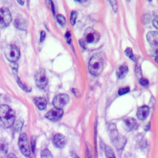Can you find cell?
Here are the masks:
<instances>
[{"label": "cell", "instance_id": "6da1fadb", "mask_svg": "<svg viewBox=\"0 0 158 158\" xmlns=\"http://www.w3.org/2000/svg\"><path fill=\"white\" fill-rule=\"evenodd\" d=\"M15 112L7 105H0V126L9 128L13 125L15 120Z\"/></svg>", "mask_w": 158, "mask_h": 158}, {"label": "cell", "instance_id": "7a4b0ae2", "mask_svg": "<svg viewBox=\"0 0 158 158\" xmlns=\"http://www.w3.org/2000/svg\"><path fill=\"white\" fill-rule=\"evenodd\" d=\"M109 131L110 140L114 146L118 150L122 149L126 144V138L118 133L115 125L114 123H110L109 125Z\"/></svg>", "mask_w": 158, "mask_h": 158}, {"label": "cell", "instance_id": "3957f363", "mask_svg": "<svg viewBox=\"0 0 158 158\" xmlns=\"http://www.w3.org/2000/svg\"><path fill=\"white\" fill-rule=\"evenodd\" d=\"M103 64L102 57L98 54H94L89 62V72L93 75H98L102 70Z\"/></svg>", "mask_w": 158, "mask_h": 158}, {"label": "cell", "instance_id": "277c9868", "mask_svg": "<svg viewBox=\"0 0 158 158\" xmlns=\"http://www.w3.org/2000/svg\"><path fill=\"white\" fill-rule=\"evenodd\" d=\"M19 147L20 151L23 156L26 157L30 156L31 152L28 140V137L27 135L24 133H22L20 135L19 138Z\"/></svg>", "mask_w": 158, "mask_h": 158}, {"label": "cell", "instance_id": "5b68a950", "mask_svg": "<svg viewBox=\"0 0 158 158\" xmlns=\"http://www.w3.org/2000/svg\"><path fill=\"white\" fill-rule=\"evenodd\" d=\"M5 56L11 62H16L20 57V51L15 45H9L5 49Z\"/></svg>", "mask_w": 158, "mask_h": 158}, {"label": "cell", "instance_id": "8992f818", "mask_svg": "<svg viewBox=\"0 0 158 158\" xmlns=\"http://www.w3.org/2000/svg\"><path fill=\"white\" fill-rule=\"evenodd\" d=\"M12 20L10 11L7 7L0 9V28L6 27L9 25Z\"/></svg>", "mask_w": 158, "mask_h": 158}, {"label": "cell", "instance_id": "52a82bcc", "mask_svg": "<svg viewBox=\"0 0 158 158\" xmlns=\"http://www.w3.org/2000/svg\"><path fill=\"white\" fill-rule=\"evenodd\" d=\"M35 83L38 88L44 89L48 84V78L43 69H40L35 75Z\"/></svg>", "mask_w": 158, "mask_h": 158}, {"label": "cell", "instance_id": "ba28073f", "mask_svg": "<svg viewBox=\"0 0 158 158\" xmlns=\"http://www.w3.org/2000/svg\"><path fill=\"white\" fill-rule=\"evenodd\" d=\"M69 97L67 94H60L56 96L53 100L52 104L55 108L62 109L69 102Z\"/></svg>", "mask_w": 158, "mask_h": 158}, {"label": "cell", "instance_id": "9c48e42d", "mask_svg": "<svg viewBox=\"0 0 158 158\" xmlns=\"http://www.w3.org/2000/svg\"><path fill=\"white\" fill-rule=\"evenodd\" d=\"M99 33L91 28H88V29H86L84 34V38L86 42H87L88 43L98 42L99 39Z\"/></svg>", "mask_w": 158, "mask_h": 158}, {"label": "cell", "instance_id": "30bf717a", "mask_svg": "<svg viewBox=\"0 0 158 158\" xmlns=\"http://www.w3.org/2000/svg\"><path fill=\"white\" fill-rule=\"evenodd\" d=\"M64 111L62 109L54 108L50 110L45 115L46 118L52 121H57L62 116Z\"/></svg>", "mask_w": 158, "mask_h": 158}, {"label": "cell", "instance_id": "8fae6325", "mask_svg": "<svg viewBox=\"0 0 158 158\" xmlns=\"http://www.w3.org/2000/svg\"><path fill=\"white\" fill-rule=\"evenodd\" d=\"M65 137L61 134H56L53 138L54 145L58 148H62L66 143Z\"/></svg>", "mask_w": 158, "mask_h": 158}, {"label": "cell", "instance_id": "7c38bea8", "mask_svg": "<svg viewBox=\"0 0 158 158\" xmlns=\"http://www.w3.org/2000/svg\"><path fill=\"white\" fill-rule=\"evenodd\" d=\"M148 41L154 47L158 48V32L149 31L147 35Z\"/></svg>", "mask_w": 158, "mask_h": 158}, {"label": "cell", "instance_id": "4fadbf2b", "mask_svg": "<svg viewBox=\"0 0 158 158\" xmlns=\"http://www.w3.org/2000/svg\"><path fill=\"white\" fill-rule=\"evenodd\" d=\"M123 122H124V124L125 125L126 128L128 131L136 129L138 127V124L136 123V121L133 118H130V117L126 118L124 119Z\"/></svg>", "mask_w": 158, "mask_h": 158}, {"label": "cell", "instance_id": "5bb4252c", "mask_svg": "<svg viewBox=\"0 0 158 158\" xmlns=\"http://www.w3.org/2000/svg\"><path fill=\"white\" fill-rule=\"evenodd\" d=\"M149 114V108L148 106H143L140 107L137 111V117L139 120H144Z\"/></svg>", "mask_w": 158, "mask_h": 158}, {"label": "cell", "instance_id": "9a60e30c", "mask_svg": "<svg viewBox=\"0 0 158 158\" xmlns=\"http://www.w3.org/2000/svg\"><path fill=\"white\" fill-rule=\"evenodd\" d=\"M14 26L21 30H25L27 28V22L23 18H17L14 21Z\"/></svg>", "mask_w": 158, "mask_h": 158}, {"label": "cell", "instance_id": "2e32d148", "mask_svg": "<svg viewBox=\"0 0 158 158\" xmlns=\"http://www.w3.org/2000/svg\"><path fill=\"white\" fill-rule=\"evenodd\" d=\"M33 101L40 110H44L47 106V101L44 98L37 97L33 99Z\"/></svg>", "mask_w": 158, "mask_h": 158}, {"label": "cell", "instance_id": "e0dca14e", "mask_svg": "<svg viewBox=\"0 0 158 158\" xmlns=\"http://www.w3.org/2000/svg\"><path fill=\"white\" fill-rule=\"evenodd\" d=\"M128 70V68L126 64H123L122 65H120L118 68V69L117 70V72H116V74H117L118 78L122 79V78H124L125 77V75H127Z\"/></svg>", "mask_w": 158, "mask_h": 158}, {"label": "cell", "instance_id": "ac0fdd59", "mask_svg": "<svg viewBox=\"0 0 158 158\" xmlns=\"http://www.w3.org/2000/svg\"><path fill=\"white\" fill-rule=\"evenodd\" d=\"M8 150V143L7 141L1 138L0 139V158H3Z\"/></svg>", "mask_w": 158, "mask_h": 158}, {"label": "cell", "instance_id": "d6986e66", "mask_svg": "<svg viewBox=\"0 0 158 158\" xmlns=\"http://www.w3.org/2000/svg\"><path fill=\"white\" fill-rule=\"evenodd\" d=\"M104 151H105V155L106 158H115V154L110 146L106 145Z\"/></svg>", "mask_w": 158, "mask_h": 158}, {"label": "cell", "instance_id": "ffe728a7", "mask_svg": "<svg viewBox=\"0 0 158 158\" xmlns=\"http://www.w3.org/2000/svg\"><path fill=\"white\" fill-rule=\"evenodd\" d=\"M41 158H53V156L48 149H44L41 151Z\"/></svg>", "mask_w": 158, "mask_h": 158}, {"label": "cell", "instance_id": "44dd1931", "mask_svg": "<svg viewBox=\"0 0 158 158\" xmlns=\"http://www.w3.org/2000/svg\"><path fill=\"white\" fill-rule=\"evenodd\" d=\"M15 78H16V80H17V83H18L19 86H20L22 89H23V90H25V91H27V92H28V91H31V89H30V88H29L27 87L25 85H23V84L22 83V81H21L20 79L19 78V77H18V76H17V77H16Z\"/></svg>", "mask_w": 158, "mask_h": 158}, {"label": "cell", "instance_id": "7402d4cb", "mask_svg": "<svg viewBox=\"0 0 158 158\" xmlns=\"http://www.w3.org/2000/svg\"><path fill=\"white\" fill-rule=\"evenodd\" d=\"M13 125H14V127H13L14 130L15 131H20L21 130V128L22 127V125H23V123H22V122L21 121L18 120L16 122L14 123Z\"/></svg>", "mask_w": 158, "mask_h": 158}, {"label": "cell", "instance_id": "603a6c76", "mask_svg": "<svg viewBox=\"0 0 158 158\" xmlns=\"http://www.w3.org/2000/svg\"><path fill=\"white\" fill-rule=\"evenodd\" d=\"M125 53L130 59L135 60V57H134V55H133V53L131 48H127L125 51Z\"/></svg>", "mask_w": 158, "mask_h": 158}, {"label": "cell", "instance_id": "cb8c5ba5", "mask_svg": "<svg viewBox=\"0 0 158 158\" xmlns=\"http://www.w3.org/2000/svg\"><path fill=\"white\" fill-rule=\"evenodd\" d=\"M10 66L12 70V73L14 74V75L16 77H17V69H18V65L15 62H12L10 64Z\"/></svg>", "mask_w": 158, "mask_h": 158}, {"label": "cell", "instance_id": "d4e9b609", "mask_svg": "<svg viewBox=\"0 0 158 158\" xmlns=\"http://www.w3.org/2000/svg\"><path fill=\"white\" fill-rule=\"evenodd\" d=\"M77 17V12L76 11H72L71 12V15H70V23H72V25H75Z\"/></svg>", "mask_w": 158, "mask_h": 158}, {"label": "cell", "instance_id": "484cf974", "mask_svg": "<svg viewBox=\"0 0 158 158\" xmlns=\"http://www.w3.org/2000/svg\"><path fill=\"white\" fill-rule=\"evenodd\" d=\"M57 22L61 25H64L65 23V17L61 15V14H58L57 15Z\"/></svg>", "mask_w": 158, "mask_h": 158}, {"label": "cell", "instance_id": "4316f807", "mask_svg": "<svg viewBox=\"0 0 158 158\" xmlns=\"http://www.w3.org/2000/svg\"><path fill=\"white\" fill-rule=\"evenodd\" d=\"M130 91V88L129 87H123V88H120L118 90V94L120 95H123L125 94Z\"/></svg>", "mask_w": 158, "mask_h": 158}, {"label": "cell", "instance_id": "83f0119b", "mask_svg": "<svg viewBox=\"0 0 158 158\" xmlns=\"http://www.w3.org/2000/svg\"><path fill=\"white\" fill-rule=\"evenodd\" d=\"M31 151L34 152L36 148V137L35 136H32L31 139Z\"/></svg>", "mask_w": 158, "mask_h": 158}, {"label": "cell", "instance_id": "f1b7e54d", "mask_svg": "<svg viewBox=\"0 0 158 158\" xmlns=\"http://www.w3.org/2000/svg\"><path fill=\"white\" fill-rule=\"evenodd\" d=\"M139 83L142 86H148V84H149V80L146 78H142L139 80Z\"/></svg>", "mask_w": 158, "mask_h": 158}, {"label": "cell", "instance_id": "f546056e", "mask_svg": "<svg viewBox=\"0 0 158 158\" xmlns=\"http://www.w3.org/2000/svg\"><path fill=\"white\" fill-rule=\"evenodd\" d=\"M153 25L157 29H158V12H156V14L154 15V18L153 20Z\"/></svg>", "mask_w": 158, "mask_h": 158}, {"label": "cell", "instance_id": "4dcf8cb0", "mask_svg": "<svg viewBox=\"0 0 158 158\" xmlns=\"http://www.w3.org/2000/svg\"><path fill=\"white\" fill-rule=\"evenodd\" d=\"M109 2L110 3L112 7V9H114V10L115 12H116L117 10V2L115 1H109Z\"/></svg>", "mask_w": 158, "mask_h": 158}, {"label": "cell", "instance_id": "1f68e13d", "mask_svg": "<svg viewBox=\"0 0 158 158\" xmlns=\"http://www.w3.org/2000/svg\"><path fill=\"white\" fill-rule=\"evenodd\" d=\"M86 158H93L91 153L90 152V150L88 148H86Z\"/></svg>", "mask_w": 158, "mask_h": 158}, {"label": "cell", "instance_id": "d6a6232c", "mask_svg": "<svg viewBox=\"0 0 158 158\" xmlns=\"http://www.w3.org/2000/svg\"><path fill=\"white\" fill-rule=\"evenodd\" d=\"M46 36V33L44 31H41V34H40V41L42 42Z\"/></svg>", "mask_w": 158, "mask_h": 158}, {"label": "cell", "instance_id": "836d02e7", "mask_svg": "<svg viewBox=\"0 0 158 158\" xmlns=\"http://www.w3.org/2000/svg\"><path fill=\"white\" fill-rule=\"evenodd\" d=\"M70 156L72 158H80L76 153H75L74 152H70Z\"/></svg>", "mask_w": 158, "mask_h": 158}, {"label": "cell", "instance_id": "e575fe53", "mask_svg": "<svg viewBox=\"0 0 158 158\" xmlns=\"http://www.w3.org/2000/svg\"><path fill=\"white\" fill-rule=\"evenodd\" d=\"M7 158H17L16 157V156L15 154H14L13 153H10L7 155Z\"/></svg>", "mask_w": 158, "mask_h": 158}, {"label": "cell", "instance_id": "d590c367", "mask_svg": "<svg viewBox=\"0 0 158 158\" xmlns=\"http://www.w3.org/2000/svg\"><path fill=\"white\" fill-rule=\"evenodd\" d=\"M154 54L156 55V57H158V48L157 47H154Z\"/></svg>", "mask_w": 158, "mask_h": 158}, {"label": "cell", "instance_id": "8d00e7d4", "mask_svg": "<svg viewBox=\"0 0 158 158\" xmlns=\"http://www.w3.org/2000/svg\"><path fill=\"white\" fill-rule=\"evenodd\" d=\"M72 92L74 93V94H75L76 96H77V94H80L79 92H78V91L77 89H72Z\"/></svg>", "mask_w": 158, "mask_h": 158}, {"label": "cell", "instance_id": "74e56055", "mask_svg": "<svg viewBox=\"0 0 158 158\" xmlns=\"http://www.w3.org/2000/svg\"><path fill=\"white\" fill-rule=\"evenodd\" d=\"M149 128H150V123H148V125L145 127L144 130L147 131V130H148Z\"/></svg>", "mask_w": 158, "mask_h": 158}, {"label": "cell", "instance_id": "f35d334b", "mask_svg": "<svg viewBox=\"0 0 158 158\" xmlns=\"http://www.w3.org/2000/svg\"><path fill=\"white\" fill-rule=\"evenodd\" d=\"M65 36H66V38H68L69 40V38L70 37V32H67L66 33V34H65Z\"/></svg>", "mask_w": 158, "mask_h": 158}, {"label": "cell", "instance_id": "ab89813d", "mask_svg": "<svg viewBox=\"0 0 158 158\" xmlns=\"http://www.w3.org/2000/svg\"><path fill=\"white\" fill-rule=\"evenodd\" d=\"M17 2H18V3H19V4H20L21 5H23V3H24V1H17Z\"/></svg>", "mask_w": 158, "mask_h": 158}, {"label": "cell", "instance_id": "60d3db41", "mask_svg": "<svg viewBox=\"0 0 158 158\" xmlns=\"http://www.w3.org/2000/svg\"><path fill=\"white\" fill-rule=\"evenodd\" d=\"M155 60L158 63V57H156V58H155Z\"/></svg>", "mask_w": 158, "mask_h": 158}]
</instances>
